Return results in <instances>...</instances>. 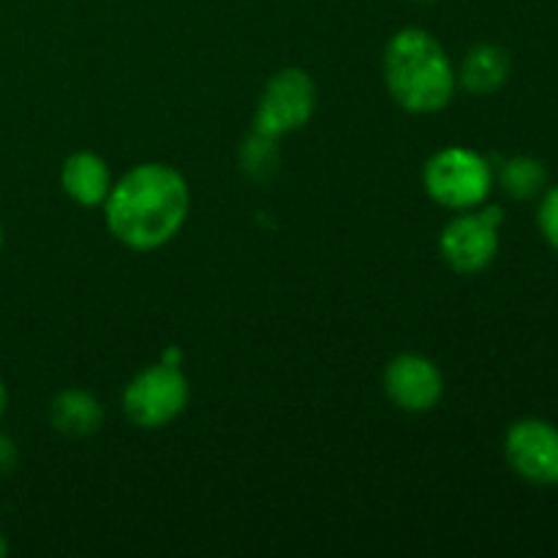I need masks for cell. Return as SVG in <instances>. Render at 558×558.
I'll return each mask as SVG.
<instances>
[{"mask_svg":"<svg viewBox=\"0 0 558 558\" xmlns=\"http://www.w3.org/2000/svg\"><path fill=\"white\" fill-rule=\"evenodd\" d=\"M385 82L392 101L414 114L450 107L456 74L441 44L423 27H401L385 49Z\"/></svg>","mask_w":558,"mask_h":558,"instance_id":"obj_2","label":"cell"},{"mask_svg":"<svg viewBox=\"0 0 558 558\" xmlns=\"http://www.w3.org/2000/svg\"><path fill=\"white\" fill-rule=\"evenodd\" d=\"M537 223L545 243L558 251V185L543 191V202H539V210H537Z\"/></svg>","mask_w":558,"mask_h":558,"instance_id":"obj_14","label":"cell"},{"mask_svg":"<svg viewBox=\"0 0 558 558\" xmlns=\"http://www.w3.org/2000/svg\"><path fill=\"white\" fill-rule=\"evenodd\" d=\"M512 60L510 52L499 44H477L466 52L461 65V85L469 93L477 96H488V93L499 90L507 80H510Z\"/></svg>","mask_w":558,"mask_h":558,"instance_id":"obj_10","label":"cell"},{"mask_svg":"<svg viewBox=\"0 0 558 558\" xmlns=\"http://www.w3.org/2000/svg\"><path fill=\"white\" fill-rule=\"evenodd\" d=\"M191 387L180 365L158 363L136 374L123 392V412L140 428H161L185 409Z\"/></svg>","mask_w":558,"mask_h":558,"instance_id":"obj_4","label":"cell"},{"mask_svg":"<svg viewBox=\"0 0 558 558\" xmlns=\"http://www.w3.org/2000/svg\"><path fill=\"white\" fill-rule=\"evenodd\" d=\"M3 240H5L3 238V223H0V251H3Z\"/></svg>","mask_w":558,"mask_h":558,"instance_id":"obj_19","label":"cell"},{"mask_svg":"<svg viewBox=\"0 0 558 558\" xmlns=\"http://www.w3.org/2000/svg\"><path fill=\"white\" fill-rule=\"evenodd\" d=\"M507 463L518 477L534 485H558V428L548 420L526 417L505 436Z\"/></svg>","mask_w":558,"mask_h":558,"instance_id":"obj_7","label":"cell"},{"mask_svg":"<svg viewBox=\"0 0 558 558\" xmlns=\"http://www.w3.org/2000/svg\"><path fill=\"white\" fill-rule=\"evenodd\" d=\"M60 183L63 191L82 207H98L107 202L109 189H112V178H109V167L101 156L96 153H71L60 169Z\"/></svg>","mask_w":558,"mask_h":558,"instance_id":"obj_9","label":"cell"},{"mask_svg":"<svg viewBox=\"0 0 558 558\" xmlns=\"http://www.w3.org/2000/svg\"><path fill=\"white\" fill-rule=\"evenodd\" d=\"M20 463V450H16L14 439L5 434H0V477L11 474Z\"/></svg>","mask_w":558,"mask_h":558,"instance_id":"obj_15","label":"cell"},{"mask_svg":"<svg viewBox=\"0 0 558 558\" xmlns=\"http://www.w3.org/2000/svg\"><path fill=\"white\" fill-rule=\"evenodd\" d=\"M191 189L169 163H140L109 189L104 202L109 232L134 251H156L183 229Z\"/></svg>","mask_w":558,"mask_h":558,"instance_id":"obj_1","label":"cell"},{"mask_svg":"<svg viewBox=\"0 0 558 558\" xmlns=\"http://www.w3.org/2000/svg\"><path fill=\"white\" fill-rule=\"evenodd\" d=\"M501 221H505V213L496 205H480L452 218L439 240V251L447 265L461 276L483 272L499 254Z\"/></svg>","mask_w":558,"mask_h":558,"instance_id":"obj_5","label":"cell"},{"mask_svg":"<svg viewBox=\"0 0 558 558\" xmlns=\"http://www.w3.org/2000/svg\"><path fill=\"white\" fill-rule=\"evenodd\" d=\"M417 3H439V0H417Z\"/></svg>","mask_w":558,"mask_h":558,"instance_id":"obj_20","label":"cell"},{"mask_svg":"<svg viewBox=\"0 0 558 558\" xmlns=\"http://www.w3.org/2000/svg\"><path fill=\"white\" fill-rule=\"evenodd\" d=\"M499 183L507 196L526 202L543 194L545 185H548V172H545V163L539 158L515 156L501 163Z\"/></svg>","mask_w":558,"mask_h":558,"instance_id":"obj_12","label":"cell"},{"mask_svg":"<svg viewBox=\"0 0 558 558\" xmlns=\"http://www.w3.org/2000/svg\"><path fill=\"white\" fill-rule=\"evenodd\" d=\"M278 140L251 131L248 140L240 147V167L251 180H270L281 167V153H278Z\"/></svg>","mask_w":558,"mask_h":558,"instance_id":"obj_13","label":"cell"},{"mask_svg":"<svg viewBox=\"0 0 558 558\" xmlns=\"http://www.w3.org/2000/svg\"><path fill=\"white\" fill-rule=\"evenodd\" d=\"M5 554H9V543H5V537L0 534V558H3Z\"/></svg>","mask_w":558,"mask_h":558,"instance_id":"obj_18","label":"cell"},{"mask_svg":"<svg viewBox=\"0 0 558 558\" xmlns=\"http://www.w3.org/2000/svg\"><path fill=\"white\" fill-rule=\"evenodd\" d=\"M423 185L430 199L447 210H474L485 205L494 189V169L469 147H445L425 163Z\"/></svg>","mask_w":558,"mask_h":558,"instance_id":"obj_3","label":"cell"},{"mask_svg":"<svg viewBox=\"0 0 558 558\" xmlns=\"http://www.w3.org/2000/svg\"><path fill=\"white\" fill-rule=\"evenodd\" d=\"M385 390L401 412L425 414L441 401L445 379L430 357L398 354L385 371Z\"/></svg>","mask_w":558,"mask_h":558,"instance_id":"obj_8","label":"cell"},{"mask_svg":"<svg viewBox=\"0 0 558 558\" xmlns=\"http://www.w3.org/2000/svg\"><path fill=\"white\" fill-rule=\"evenodd\" d=\"M161 363H167V365H180V349H167V352L161 354Z\"/></svg>","mask_w":558,"mask_h":558,"instance_id":"obj_16","label":"cell"},{"mask_svg":"<svg viewBox=\"0 0 558 558\" xmlns=\"http://www.w3.org/2000/svg\"><path fill=\"white\" fill-rule=\"evenodd\" d=\"M49 420H52V428L63 436H90L101 428L104 423V407L85 390H63L52 398V407H49Z\"/></svg>","mask_w":558,"mask_h":558,"instance_id":"obj_11","label":"cell"},{"mask_svg":"<svg viewBox=\"0 0 558 558\" xmlns=\"http://www.w3.org/2000/svg\"><path fill=\"white\" fill-rule=\"evenodd\" d=\"M5 407H9V392H5L3 379H0V417L5 414Z\"/></svg>","mask_w":558,"mask_h":558,"instance_id":"obj_17","label":"cell"},{"mask_svg":"<svg viewBox=\"0 0 558 558\" xmlns=\"http://www.w3.org/2000/svg\"><path fill=\"white\" fill-rule=\"evenodd\" d=\"M316 109V82L303 69H283L270 76L259 98L254 131L281 140L303 129Z\"/></svg>","mask_w":558,"mask_h":558,"instance_id":"obj_6","label":"cell"}]
</instances>
